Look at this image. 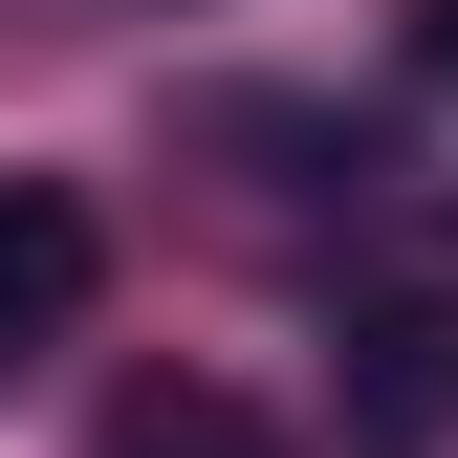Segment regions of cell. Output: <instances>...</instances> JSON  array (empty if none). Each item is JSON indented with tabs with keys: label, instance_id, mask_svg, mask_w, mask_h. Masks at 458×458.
<instances>
[{
	"label": "cell",
	"instance_id": "cell-1",
	"mask_svg": "<svg viewBox=\"0 0 458 458\" xmlns=\"http://www.w3.org/2000/svg\"><path fill=\"white\" fill-rule=\"evenodd\" d=\"M88 284H109V241H88V197H0V371H44V350H66V327H88Z\"/></svg>",
	"mask_w": 458,
	"mask_h": 458
},
{
	"label": "cell",
	"instance_id": "cell-2",
	"mask_svg": "<svg viewBox=\"0 0 458 458\" xmlns=\"http://www.w3.org/2000/svg\"><path fill=\"white\" fill-rule=\"evenodd\" d=\"M350 437H371V458L458 437V327H437V306H350Z\"/></svg>",
	"mask_w": 458,
	"mask_h": 458
},
{
	"label": "cell",
	"instance_id": "cell-3",
	"mask_svg": "<svg viewBox=\"0 0 458 458\" xmlns=\"http://www.w3.org/2000/svg\"><path fill=\"white\" fill-rule=\"evenodd\" d=\"M109 458H284V437L241 415V393H131V437H109Z\"/></svg>",
	"mask_w": 458,
	"mask_h": 458
},
{
	"label": "cell",
	"instance_id": "cell-4",
	"mask_svg": "<svg viewBox=\"0 0 458 458\" xmlns=\"http://www.w3.org/2000/svg\"><path fill=\"white\" fill-rule=\"evenodd\" d=\"M415 88H458V0H415Z\"/></svg>",
	"mask_w": 458,
	"mask_h": 458
}]
</instances>
